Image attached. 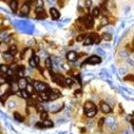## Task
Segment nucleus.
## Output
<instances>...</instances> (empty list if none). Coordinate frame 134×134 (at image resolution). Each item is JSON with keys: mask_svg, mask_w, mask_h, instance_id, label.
<instances>
[{"mask_svg": "<svg viewBox=\"0 0 134 134\" xmlns=\"http://www.w3.org/2000/svg\"><path fill=\"white\" fill-rule=\"evenodd\" d=\"M34 88L35 90L39 91V92H42V91H46V90H49L48 86L46 85L45 83H42V82H38V81H36V82H34Z\"/></svg>", "mask_w": 134, "mask_h": 134, "instance_id": "f257e3e1", "label": "nucleus"}, {"mask_svg": "<svg viewBox=\"0 0 134 134\" xmlns=\"http://www.w3.org/2000/svg\"><path fill=\"white\" fill-rule=\"evenodd\" d=\"M101 58L97 57V56H91L89 57L85 62H84V64H92V65H96V64H98V63H101Z\"/></svg>", "mask_w": 134, "mask_h": 134, "instance_id": "f03ea898", "label": "nucleus"}, {"mask_svg": "<svg viewBox=\"0 0 134 134\" xmlns=\"http://www.w3.org/2000/svg\"><path fill=\"white\" fill-rule=\"evenodd\" d=\"M106 124H107L108 127H110L112 130H115L116 129V122H115V118L113 116H110V117H107L105 119Z\"/></svg>", "mask_w": 134, "mask_h": 134, "instance_id": "7ed1b4c3", "label": "nucleus"}, {"mask_svg": "<svg viewBox=\"0 0 134 134\" xmlns=\"http://www.w3.org/2000/svg\"><path fill=\"white\" fill-rule=\"evenodd\" d=\"M101 109H102V111L104 112V113H111L112 112V108H111V106H109L107 103H101Z\"/></svg>", "mask_w": 134, "mask_h": 134, "instance_id": "20e7f679", "label": "nucleus"}, {"mask_svg": "<svg viewBox=\"0 0 134 134\" xmlns=\"http://www.w3.org/2000/svg\"><path fill=\"white\" fill-rule=\"evenodd\" d=\"M49 13H50V15L51 17L54 18L55 20H58L60 19V13H59V10L57 9H55V8H51V9H49Z\"/></svg>", "mask_w": 134, "mask_h": 134, "instance_id": "39448f33", "label": "nucleus"}, {"mask_svg": "<svg viewBox=\"0 0 134 134\" xmlns=\"http://www.w3.org/2000/svg\"><path fill=\"white\" fill-rule=\"evenodd\" d=\"M29 10H30L29 9V3H25V4H23L22 8H21L20 14H21V15H23V16H26V15H29Z\"/></svg>", "mask_w": 134, "mask_h": 134, "instance_id": "423d86ee", "label": "nucleus"}, {"mask_svg": "<svg viewBox=\"0 0 134 134\" xmlns=\"http://www.w3.org/2000/svg\"><path fill=\"white\" fill-rule=\"evenodd\" d=\"M18 86H19L20 89H25L26 86H27V80L24 79V77H19Z\"/></svg>", "mask_w": 134, "mask_h": 134, "instance_id": "0eeeda50", "label": "nucleus"}, {"mask_svg": "<svg viewBox=\"0 0 134 134\" xmlns=\"http://www.w3.org/2000/svg\"><path fill=\"white\" fill-rule=\"evenodd\" d=\"M93 23H94V21H93V16L91 17V16H87L86 18H85V25L86 27H92L93 26Z\"/></svg>", "mask_w": 134, "mask_h": 134, "instance_id": "6e6552de", "label": "nucleus"}, {"mask_svg": "<svg viewBox=\"0 0 134 134\" xmlns=\"http://www.w3.org/2000/svg\"><path fill=\"white\" fill-rule=\"evenodd\" d=\"M66 58H67V60H69V61H75V60H77V54H76V51L70 50L69 52H67Z\"/></svg>", "mask_w": 134, "mask_h": 134, "instance_id": "1a4fd4ad", "label": "nucleus"}, {"mask_svg": "<svg viewBox=\"0 0 134 134\" xmlns=\"http://www.w3.org/2000/svg\"><path fill=\"white\" fill-rule=\"evenodd\" d=\"M96 108V106H94V104L92 103V102L88 101L85 103V105H84V109H85V112L88 111V110H91V109H94Z\"/></svg>", "mask_w": 134, "mask_h": 134, "instance_id": "9d476101", "label": "nucleus"}, {"mask_svg": "<svg viewBox=\"0 0 134 134\" xmlns=\"http://www.w3.org/2000/svg\"><path fill=\"white\" fill-rule=\"evenodd\" d=\"M10 8L14 13H16L17 9H18V1H17V0H12L10 3Z\"/></svg>", "mask_w": 134, "mask_h": 134, "instance_id": "9b49d317", "label": "nucleus"}, {"mask_svg": "<svg viewBox=\"0 0 134 134\" xmlns=\"http://www.w3.org/2000/svg\"><path fill=\"white\" fill-rule=\"evenodd\" d=\"M43 126H44V128H52L54 127V123L47 118H45L43 119Z\"/></svg>", "mask_w": 134, "mask_h": 134, "instance_id": "f8f14e48", "label": "nucleus"}, {"mask_svg": "<svg viewBox=\"0 0 134 134\" xmlns=\"http://www.w3.org/2000/svg\"><path fill=\"white\" fill-rule=\"evenodd\" d=\"M96 108H94V109H91V110H88V111H86V115L88 116L89 118H91V117H93L94 115L96 114Z\"/></svg>", "mask_w": 134, "mask_h": 134, "instance_id": "ddd939ff", "label": "nucleus"}, {"mask_svg": "<svg viewBox=\"0 0 134 134\" xmlns=\"http://www.w3.org/2000/svg\"><path fill=\"white\" fill-rule=\"evenodd\" d=\"M29 96H30V93H29L26 89H21V91H20V96H22L23 98H29Z\"/></svg>", "mask_w": 134, "mask_h": 134, "instance_id": "4468645a", "label": "nucleus"}, {"mask_svg": "<svg viewBox=\"0 0 134 134\" xmlns=\"http://www.w3.org/2000/svg\"><path fill=\"white\" fill-rule=\"evenodd\" d=\"M129 55H130V52H129L128 50H126V49H123V50L119 51V57L123 58V59L128 58V57H129Z\"/></svg>", "mask_w": 134, "mask_h": 134, "instance_id": "2eb2a0df", "label": "nucleus"}, {"mask_svg": "<svg viewBox=\"0 0 134 134\" xmlns=\"http://www.w3.org/2000/svg\"><path fill=\"white\" fill-rule=\"evenodd\" d=\"M17 76L19 77H24V68L23 66H19L18 71H17Z\"/></svg>", "mask_w": 134, "mask_h": 134, "instance_id": "dca6fc26", "label": "nucleus"}, {"mask_svg": "<svg viewBox=\"0 0 134 134\" xmlns=\"http://www.w3.org/2000/svg\"><path fill=\"white\" fill-rule=\"evenodd\" d=\"M92 43H94V42H93L92 38H91L90 36L88 37V38H86L85 40H84V45H85V46H88V45H91Z\"/></svg>", "mask_w": 134, "mask_h": 134, "instance_id": "f3484780", "label": "nucleus"}, {"mask_svg": "<svg viewBox=\"0 0 134 134\" xmlns=\"http://www.w3.org/2000/svg\"><path fill=\"white\" fill-rule=\"evenodd\" d=\"M29 65H30L31 67H33V68H35V67H37V66L39 65L38 63H37V61H36V60H35L34 56H33V57H31V58L29 59Z\"/></svg>", "mask_w": 134, "mask_h": 134, "instance_id": "a211bd4d", "label": "nucleus"}, {"mask_svg": "<svg viewBox=\"0 0 134 134\" xmlns=\"http://www.w3.org/2000/svg\"><path fill=\"white\" fill-rule=\"evenodd\" d=\"M91 13H92L93 17H98V16H100V9H98V8H93L92 10H91Z\"/></svg>", "mask_w": 134, "mask_h": 134, "instance_id": "6ab92c4d", "label": "nucleus"}, {"mask_svg": "<svg viewBox=\"0 0 134 134\" xmlns=\"http://www.w3.org/2000/svg\"><path fill=\"white\" fill-rule=\"evenodd\" d=\"M9 54L12 55V56H15L17 54V47L14 45V46H10V49H9Z\"/></svg>", "mask_w": 134, "mask_h": 134, "instance_id": "aec40b11", "label": "nucleus"}, {"mask_svg": "<svg viewBox=\"0 0 134 134\" xmlns=\"http://www.w3.org/2000/svg\"><path fill=\"white\" fill-rule=\"evenodd\" d=\"M9 66H6V65H1L0 66V72L1 73H3V75H4V73H6L9 71Z\"/></svg>", "mask_w": 134, "mask_h": 134, "instance_id": "412c9836", "label": "nucleus"}, {"mask_svg": "<svg viewBox=\"0 0 134 134\" xmlns=\"http://www.w3.org/2000/svg\"><path fill=\"white\" fill-rule=\"evenodd\" d=\"M103 39H104V40H106V41H110L111 39H112V34H111V33H110V34L105 33V34L103 35Z\"/></svg>", "mask_w": 134, "mask_h": 134, "instance_id": "4be33fe9", "label": "nucleus"}, {"mask_svg": "<svg viewBox=\"0 0 134 134\" xmlns=\"http://www.w3.org/2000/svg\"><path fill=\"white\" fill-rule=\"evenodd\" d=\"M90 37L92 38V40H93V42L94 43H98V37L96 36V34H94V33H92V34H90Z\"/></svg>", "mask_w": 134, "mask_h": 134, "instance_id": "5701e85b", "label": "nucleus"}, {"mask_svg": "<svg viewBox=\"0 0 134 134\" xmlns=\"http://www.w3.org/2000/svg\"><path fill=\"white\" fill-rule=\"evenodd\" d=\"M45 65H46V67L48 69H51V66H52V63H51V60L50 59H46V61H45Z\"/></svg>", "mask_w": 134, "mask_h": 134, "instance_id": "b1692460", "label": "nucleus"}, {"mask_svg": "<svg viewBox=\"0 0 134 134\" xmlns=\"http://www.w3.org/2000/svg\"><path fill=\"white\" fill-rule=\"evenodd\" d=\"M14 116H15V118L17 119V121H19V122H23V117H22V115H20L19 113L15 112V113H14Z\"/></svg>", "mask_w": 134, "mask_h": 134, "instance_id": "393cba45", "label": "nucleus"}, {"mask_svg": "<svg viewBox=\"0 0 134 134\" xmlns=\"http://www.w3.org/2000/svg\"><path fill=\"white\" fill-rule=\"evenodd\" d=\"M25 89H26V90L29 91V92L31 94V93L34 92V89H35V88H34V85H29V84H27V86H26Z\"/></svg>", "mask_w": 134, "mask_h": 134, "instance_id": "a878e982", "label": "nucleus"}, {"mask_svg": "<svg viewBox=\"0 0 134 134\" xmlns=\"http://www.w3.org/2000/svg\"><path fill=\"white\" fill-rule=\"evenodd\" d=\"M47 112L46 111H41V114H40V116H41V119H45V118H47Z\"/></svg>", "mask_w": 134, "mask_h": 134, "instance_id": "bb28decb", "label": "nucleus"}, {"mask_svg": "<svg viewBox=\"0 0 134 134\" xmlns=\"http://www.w3.org/2000/svg\"><path fill=\"white\" fill-rule=\"evenodd\" d=\"M127 71H128V70H127L126 67H122V68L119 69V73H121L122 76H125L126 73H127Z\"/></svg>", "mask_w": 134, "mask_h": 134, "instance_id": "cd10ccee", "label": "nucleus"}, {"mask_svg": "<svg viewBox=\"0 0 134 134\" xmlns=\"http://www.w3.org/2000/svg\"><path fill=\"white\" fill-rule=\"evenodd\" d=\"M65 84H68V86H71L73 84V81L71 79H69V77H67V79H65Z\"/></svg>", "mask_w": 134, "mask_h": 134, "instance_id": "c85d7f7f", "label": "nucleus"}, {"mask_svg": "<svg viewBox=\"0 0 134 134\" xmlns=\"http://www.w3.org/2000/svg\"><path fill=\"white\" fill-rule=\"evenodd\" d=\"M96 51H97V54H98V55H101V56H102V57H104V56L106 55V54H105V51L103 50V48H97V49H96Z\"/></svg>", "mask_w": 134, "mask_h": 134, "instance_id": "c756f323", "label": "nucleus"}, {"mask_svg": "<svg viewBox=\"0 0 134 134\" xmlns=\"http://www.w3.org/2000/svg\"><path fill=\"white\" fill-rule=\"evenodd\" d=\"M37 8H43V0H37Z\"/></svg>", "mask_w": 134, "mask_h": 134, "instance_id": "7c9ffc66", "label": "nucleus"}, {"mask_svg": "<svg viewBox=\"0 0 134 134\" xmlns=\"http://www.w3.org/2000/svg\"><path fill=\"white\" fill-rule=\"evenodd\" d=\"M91 4H92V1H91V0H86L85 1V5L87 6V8H89Z\"/></svg>", "mask_w": 134, "mask_h": 134, "instance_id": "2f4dec72", "label": "nucleus"}, {"mask_svg": "<svg viewBox=\"0 0 134 134\" xmlns=\"http://www.w3.org/2000/svg\"><path fill=\"white\" fill-rule=\"evenodd\" d=\"M84 40V35H81V36H79L77 38V42H81V41H83Z\"/></svg>", "mask_w": 134, "mask_h": 134, "instance_id": "473e14b6", "label": "nucleus"}, {"mask_svg": "<svg viewBox=\"0 0 134 134\" xmlns=\"http://www.w3.org/2000/svg\"><path fill=\"white\" fill-rule=\"evenodd\" d=\"M128 63H129V64L130 65H134V59H128Z\"/></svg>", "mask_w": 134, "mask_h": 134, "instance_id": "72a5a7b5", "label": "nucleus"}, {"mask_svg": "<svg viewBox=\"0 0 134 134\" xmlns=\"http://www.w3.org/2000/svg\"><path fill=\"white\" fill-rule=\"evenodd\" d=\"M46 1H47V3H48V4H55V3H56V0H46Z\"/></svg>", "mask_w": 134, "mask_h": 134, "instance_id": "f704fd0d", "label": "nucleus"}, {"mask_svg": "<svg viewBox=\"0 0 134 134\" xmlns=\"http://www.w3.org/2000/svg\"><path fill=\"white\" fill-rule=\"evenodd\" d=\"M102 47H104V48H110V44H102Z\"/></svg>", "mask_w": 134, "mask_h": 134, "instance_id": "c9c22d12", "label": "nucleus"}, {"mask_svg": "<svg viewBox=\"0 0 134 134\" xmlns=\"http://www.w3.org/2000/svg\"><path fill=\"white\" fill-rule=\"evenodd\" d=\"M104 122H105V119H104V118H102L101 121L98 122V126H100V127H102V126H103V124H104Z\"/></svg>", "mask_w": 134, "mask_h": 134, "instance_id": "e433bc0d", "label": "nucleus"}, {"mask_svg": "<svg viewBox=\"0 0 134 134\" xmlns=\"http://www.w3.org/2000/svg\"><path fill=\"white\" fill-rule=\"evenodd\" d=\"M107 30H108V31H110V33H111V34H112V33H113V29H111V27H107Z\"/></svg>", "mask_w": 134, "mask_h": 134, "instance_id": "4c0bfd02", "label": "nucleus"}, {"mask_svg": "<svg viewBox=\"0 0 134 134\" xmlns=\"http://www.w3.org/2000/svg\"><path fill=\"white\" fill-rule=\"evenodd\" d=\"M88 127H90V128H91V127H93V122L92 123H91V122L88 123Z\"/></svg>", "mask_w": 134, "mask_h": 134, "instance_id": "58836bf2", "label": "nucleus"}, {"mask_svg": "<svg viewBox=\"0 0 134 134\" xmlns=\"http://www.w3.org/2000/svg\"><path fill=\"white\" fill-rule=\"evenodd\" d=\"M111 69H112V71H113V72H115V67H114L113 65L111 66Z\"/></svg>", "mask_w": 134, "mask_h": 134, "instance_id": "ea45409f", "label": "nucleus"}, {"mask_svg": "<svg viewBox=\"0 0 134 134\" xmlns=\"http://www.w3.org/2000/svg\"><path fill=\"white\" fill-rule=\"evenodd\" d=\"M132 125H133V129H134V121L132 122Z\"/></svg>", "mask_w": 134, "mask_h": 134, "instance_id": "a19ab883", "label": "nucleus"}, {"mask_svg": "<svg viewBox=\"0 0 134 134\" xmlns=\"http://www.w3.org/2000/svg\"><path fill=\"white\" fill-rule=\"evenodd\" d=\"M133 59H134V56H133Z\"/></svg>", "mask_w": 134, "mask_h": 134, "instance_id": "79ce46f5", "label": "nucleus"}]
</instances>
